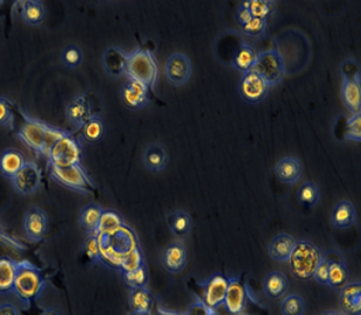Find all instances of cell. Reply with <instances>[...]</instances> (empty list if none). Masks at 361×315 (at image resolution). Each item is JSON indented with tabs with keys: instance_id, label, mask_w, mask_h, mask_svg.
Segmentation results:
<instances>
[{
	"instance_id": "obj_41",
	"label": "cell",
	"mask_w": 361,
	"mask_h": 315,
	"mask_svg": "<svg viewBox=\"0 0 361 315\" xmlns=\"http://www.w3.org/2000/svg\"><path fill=\"white\" fill-rule=\"evenodd\" d=\"M82 60H83V54L80 48L74 44L68 46L62 53V62L66 67L71 68V69H76L80 67Z\"/></svg>"
},
{
	"instance_id": "obj_15",
	"label": "cell",
	"mask_w": 361,
	"mask_h": 315,
	"mask_svg": "<svg viewBox=\"0 0 361 315\" xmlns=\"http://www.w3.org/2000/svg\"><path fill=\"white\" fill-rule=\"evenodd\" d=\"M189 252L182 242H174L164 251L162 265L169 273L178 275L187 268Z\"/></svg>"
},
{
	"instance_id": "obj_17",
	"label": "cell",
	"mask_w": 361,
	"mask_h": 315,
	"mask_svg": "<svg viewBox=\"0 0 361 315\" xmlns=\"http://www.w3.org/2000/svg\"><path fill=\"white\" fill-rule=\"evenodd\" d=\"M90 102L85 95H78L73 98L66 107V117L75 129L80 130L91 117Z\"/></svg>"
},
{
	"instance_id": "obj_13",
	"label": "cell",
	"mask_w": 361,
	"mask_h": 315,
	"mask_svg": "<svg viewBox=\"0 0 361 315\" xmlns=\"http://www.w3.org/2000/svg\"><path fill=\"white\" fill-rule=\"evenodd\" d=\"M228 287V278L217 273L211 275L203 286V302L209 309H218L224 305L225 295Z\"/></svg>"
},
{
	"instance_id": "obj_49",
	"label": "cell",
	"mask_w": 361,
	"mask_h": 315,
	"mask_svg": "<svg viewBox=\"0 0 361 315\" xmlns=\"http://www.w3.org/2000/svg\"><path fill=\"white\" fill-rule=\"evenodd\" d=\"M0 315H20V312L13 304L5 302L0 305Z\"/></svg>"
},
{
	"instance_id": "obj_25",
	"label": "cell",
	"mask_w": 361,
	"mask_h": 315,
	"mask_svg": "<svg viewBox=\"0 0 361 315\" xmlns=\"http://www.w3.org/2000/svg\"><path fill=\"white\" fill-rule=\"evenodd\" d=\"M332 225L337 229H348L357 221V211L352 202L339 201L335 206L331 216Z\"/></svg>"
},
{
	"instance_id": "obj_9",
	"label": "cell",
	"mask_w": 361,
	"mask_h": 315,
	"mask_svg": "<svg viewBox=\"0 0 361 315\" xmlns=\"http://www.w3.org/2000/svg\"><path fill=\"white\" fill-rule=\"evenodd\" d=\"M239 95L245 102L250 105H258L267 96L269 85L261 78L257 71H252L245 73L239 81Z\"/></svg>"
},
{
	"instance_id": "obj_50",
	"label": "cell",
	"mask_w": 361,
	"mask_h": 315,
	"mask_svg": "<svg viewBox=\"0 0 361 315\" xmlns=\"http://www.w3.org/2000/svg\"><path fill=\"white\" fill-rule=\"evenodd\" d=\"M40 315H63L62 311L59 307H48V309H44V312L41 313Z\"/></svg>"
},
{
	"instance_id": "obj_10",
	"label": "cell",
	"mask_w": 361,
	"mask_h": 315,
	"mask_svg": "<svg viewBox=\"0 0 361 315\" xmlns=\"http://www.w3.org/2000/svg\"><path fill=\"white\" fill-rule=\"evenodd\" d=\"M14 191L19 195H30L41 187L42 172L35 162L26 161L20 171L11 179Z\"/></svg>"
},
{
	"instance_id": "obj_26",
	"label": "cell",
	"mask_w": 361,
	"mask_h": 315,
	"mask_svg": "<svg viewBox=\"0 0 361 315\" xmlns=\"http://www.w3.org/2000/svg\"><path fill=\"white\" fill-rule=\"evenodd\" d=\"M142 161L148 171L154 172V173L164 171L168 164L167 152L161 144L157 143L149 144L145 148Z\"/></svg>"
},
{
	"instance_id": "obj_51",
	"label": "cell",
	"mask_w": 361,
	"mask_h": 315,
	"mask_svg": "<svg viewBox=\"0 0 361 315\" xmlns=\"http://www.w3.org/2000/svg\"><path fill=\"white\" fill-rule=\"evenodd\" d=\"M322 315H343L337 311H328V312L323 313Z\"/></svg>"
},
{
	"instance_id": "obj_53",
	"label": "cell",
	"mask_w": 361,
	"mask_h": 315,
	"mask_svg": "<svg viewBox=\"0 0 361 315\" xmlns=\"http://www.w3.org/2000/svg\"><path fill=\"white\" fill-rule=\"evenodd\" d=\"M132 315H151V314H137V313H132Z\"/></svg>"
},
{
	"instance_id": "obj_19",
	"label": "cell",
	"mask_w": 361,
	"mask_h": 315,
	"mask_svg": "<svg viewBox=\"0 0 361 315\" xmlns=\"http://www.w3.org/2000/svg\"><path fill=\"white\" fill-rule=\"evenodd\" d=\"M343 103L353 114H360L361 85L360 76L357 78H344L341 88Z\"/></svg>"
},
{
	"instance_id": "obj_46",
	"label": "cell",
	"mask_w": 361,
	"mask_h": 315,
	"mask_svg": "<svg viewBox=\"0 0 361 315\" xmlns=\"http://www.w3.org/2000/svg\"><path fill=\"white\" fill-rule=\"evenodd\" d=\"M312 278L316 282L319 283L321 285H328L329 282V258L323 257L321 263L318 264L317 268L314 270V277Z\"/></svg>"
},
{
	"instance_id": "obj_29",
	"label": "cell",
	"mask_w": 361,
	"mask_h": 315,
	"mask_svg": "<svg viewBox=\"0 0 361 315\" xmlns=\"http://www.w3.org/2000/svg\"><path fill=\"white\" fill-rule=\"evenodd\" d=\"M132 312L137 314H151L152 306H153V297L151 292L146 287L140 289H132L130 299H128Z\"/></svg>"
},
{
	"instance_id": "obj_33",
	"label": "cell",
	"mask_w": 361,
	"mask_h": 315,
	"mask_svg": "<svg viewBox=\"0 0 361 315\" xmlns=\"http://www.w3.org/2000/svg\"><path fill=\"white\" fill-rule=\"evenodd\" d=\"M257 57H258V53L255 51V48L248 44H241L239 49L234 54V68L245 74L255 68Z\"/></svg>"
},
{
	"instance_id": "obj_28",
	"label": "cell",
	"mask_w": 361,
	"mask_h": 315,
	"mask_svg": "<svg viewBox=\"0 0 361 315\" xmlns=\"http://www.w3.org/2000/svg\"><path fill=\"white\" fill-rule=\"evenodd\" d=\"M168 225L175 237H187L192 229V218L187 211L175 210L168 216Z\"/></svg>"
},
{
	"instance_id": "obj_7",
	"label": "cell",
	"mask_w": 361,
	"mask_h": 315,
	"mask_svg": "<svg viewBox=\"0 0 361 315\" xmlns=\"http://www.w3.org/2000/svg\"><path fill=\"white\" fill-rule=\"evenodd\" d=\"M49 168L51 180L61 184L62 187L78 191L80 194L94 193V184L91 182L82 164L74 165V166L66 168Z\"/></svg>"
},
{
	"instance_id": "obj_35",
	"label": "cell",
	"mask_w": 361,
	"mask_h": 315,
	"mask_svg": "<svg viewBox=\"0 0 361 315\" xmlns=\"http://www.w3.org/2000/svg\"><path fill=\"white\" fill-rule=\"evenodd\" d=\"M124 225V220H123L119 213L111 210V209L103 210L101 220H99V223H98L96 235H109V234L117 232Z\"/></svg>"
},
{
	"instance_id": "obj_30",
	"label": "cell",
	"mask_w": 361,
	"mask_h": 315,
	"mask_svg": "<svg viewBox=\"0 0 361 315\" xmlns=\"http://www.w3.org/2000/svg\"><path fill=\"white\" fill-rule=\"evenodd\" d=\"M17 262L10 257H0V295L13 292Z\"/></svg>"
},
{
	"instance_id": "obj_48",
	"label": "cell",
	"mask_w": 361,
	"mask_h": 315,
	"mask_svg": "<svg viewBox=\"0 0 361 315\" xmlns=\"http://www.w3.org/2000/svg\"><path fill=\"white\" fill-rule=\"evenodd\" d=\"M252 18L253 17H252L250 10H248L247 7L244 6V5L241 4L237 12V21L239 23V25L244 26V25L247 24L248 21L251 20Z\"/></svg>"
},
{
	"instance_id": "obj_27",
	"label": "cell",
	"mask_w": 361,
	"mask_h": 315,
	"mask_svg": "<svg viewBox=\"0 0 361 315\" xmlns=\"http://www.w3.org/2000/svg\"><path fill=\"white\" fill-rule=\"evenodd\" d=\"M20 6V17L25 24L37 26L44 23L46 18V7L42 1H21Z\"/></svg>"
},
{
	"instance_id": "obj_2",
	"label": "cell",
	"mask_w": 361,
	"mask_h": 315,
	"mask_svg": "<svg viewBox=\"0 0 361 315\" xmlns=\"http://www.w3.org/2000/svg\"><path fill=\"white\" fill-rule=\"evenodd\" d=\"M46 279L40 268L30 261L17 262V273L14 279L13 292L25 307L40 298L46 289Z\"/></svg>"
},
{
	"instance_id": "obj_32",
	"label": "cell",
	"mask_w": 361,
	"mask_h": 315,
	"mask_svg": "<svg viewBox=\"0 0 361 315\" xmlns=\"http://www.w3.org/2000/svg\"><path fill=\"white\" fill-rule=\"evenodd\" d=\"M348 268L341 259L329 258L328 285L336 291H341L348 284Z\"/></svg>"
},
{
	"instance_id": "obj_22",
	"label": "cell",
	"mask_w": 361,
	"mask_h": 315,
	"mask_svg": "<svg viewBox=\"0 0 361 315\" xmlns=\"http://www.w3.org/2000/svg\"><path fill=\"white\" fill-rule=\"evenodd\" d=\"M296 239L288 234H280L275 236L268 245V254L275 262H288L291 252L294 250Z\"/></svg>"
},
{
	"instance_id": "obj_11",
	"label": "cell",
	"mask_w": 361,
	"mask_h": 315,
	"mask_svg": "<svg viewBox=\"0 0 361 315\" xmlns=\"http://www.w3.org/2000/svg\"><path fill=\"white\" fill-rule=\"evenodd\" d=\"M191 71L190 59L183 53L171 54L164 67L166 78L175 87H182L187 83L190 80Z\"/></svg>"
},
{
	"instance_id": "obj_3",
	"label": "cell",
	"mask_w": 361,
	"mask_h": 315,
	"mask_svg": "<svg viewBox=\"0 0 361 315\" xmlns=\"http://www.w3.org/2000/svg\"><path fill=\"white\" fill-rule=\"evenodd\" d=\"M96 236L101 248L102 261L116 268H121L125 256L128 255L133 249L137 248L135 236L132 230L126 228V225L109 235Z\"/></svg>"
},
{
	"instance_id": "obj_24",
	"label": "cell",
	"mask_w": 361,
	"mask_h": 315,
	"mask_svg": "<svg viewBox=\"0 0 361 315\" xmlns=\"http://www.w3.org/2000/svg\"><path fill=\"white\" fill-rule=\"evenodd\" d=\"M289 289V280L283 272L273 271L268 273L264 278V292L269 299L283 298Z\"/></svg>"
},
{
	"instance_id": "obj_38",
	"label": "cell",
	"mask_w": 361,
	"mask_h": 315,
	"mask_svg": "<svg viewBox=\"0 0 361 315\" xmlns=\"http://www.w3.org/2000/svg\"><path fill=\"white\" fill-rule=\"evenodd\" d=\"M243 5L247 7L252 17L260 18L264 20H267V18L274 10V1H267V0H251V1H244Z\"/></svg>"
},
{
	"instance_id": "obj_45",
	"label": "cell",
	"mask_w": 361,
	"mask_h": 315,
	"mask_svg": "<svg viewBox=\"0 0 361 315\" xmlns=\"http://www.w3.org/2000/svg\"><path fill=\"white\" fill-rule=\"evenodd\" d=\"M266 26H267V20L260 18H252L247 24L241 26V30L250 35H261L266 30Z\"/></svg>"
},
{
	"instance_id": "obj_42",
	"label": "cell",
	"mask_w": 361,
	"mask_h": 315,
	"mask_svg": "<svg viewBox=\"0 0 361 315\" xmlns=\"http://www.w3.org/2000/svg\"><path fill=\"white\" fill-rule=\"evenodd\" d=\"M83 251L91 263L96 264V263L102 262L101 248H99L97 236L89 235L87 241L84 242Z\"/></svg>"
},
{
	"instance_id": "obj_8",
	"label": "cell",
	"mask_w": 361,
	"mask_h": 315,
	"mask_svg": "<svg viewBox=\"0 0 361 315\" xmlns=\"http://www.w3.org/2000/svg\"><path fill=\"white\" fill-rule=\"evenodd\" d=\"M253 71L261 75L269 88L274 87L284 78V62L281 54L275 49L258 54Z\"/></svg>"
},
{
	"instance_id": "obj_14",
	"label": "cell",
	"mask_w": 361,
	"mask_h": 315,
	"mask_svg": "<svg viewBox=\"0 0 361 315\" xmlns=\"http://www.w3.org/2000/svg\"><path fill=\"white\" fill-rule=\"evenodd\" d=\"M121 101L130 110H141L149 105V88L137 81L128 80L121 91Z\"/></svg>"
},
{
	"instance_id": "obj_47",
	"label": "cell",
	"mask_w": 361,
	"mask_h": 315,
	"mask_svg": "<svg viewBox=\"0 0 361 315\" xmlns=\"http://www.w3.org/2000/svg\"><path fill=\"white\" fill-rule=\"evenodd\" d=\"M185 315H214V309H209L204 302L198 300L189 307Z\"/></svg>"
},
{
	"instance_id": "obj_31",
	"label": "cell",
	"mask_w": 361,
	"mask_h": 315,
	"mask_svg": "<svg viewBox=\"0 0 361 315\" xmlns=\"http://www.w3.org/2000/svg\"><path fill=\"white\" fill-rule=\"evenodd\" d=\"M102 213L103 209L97 203H90L80 210V225L89 235H96Z\"/></svg>"
},
{
	"instance_id": "obj_18",
	"label": "cell",
	"mask_w": 361,
	"mask_h": 315,
	"mask_svg": "<svg viewBox=\"0 0 361 315\" xmlns=\"http://www.w3.org/2000/svg\"><path fill=\"white\" fill-rule=\"evenodd\" d=\"M274 173L278 180L283 184H294L301 179L303 165L298 158L284 157L278 161Z\"/></svg>"
},
{
	"instance_id": "obj_39",
	"label": "cell",
	"mask_w": 361,
	"mask_h": 315,
	"mask_svg": "<svg viewBox=\"0 0 361 315\" xmlns=\"http://www.w3.org/2000/svg\"><path fill=\"white\" fill-rule=\"evenodd\" d=\"M123 277L130 289L146 287L148 283V271L146 265L144 264L132 272H123Z\"/></svg>"
},
{
	"instance_id": "obj_34",
	"label": "cell",
	"mask_w": 361,
	"mask_h": 315,
	"mask_svg": "<svg viewBox=\"0 0 361 315\" xmlns=\"http://www.w3.org/2000/svg\"><path fill=\"white\" fill-rule=\"evenodd\" d=\"M80 130H82V137L84 138V141L87 143H97L105 136L106 125L103 118L97 114H92Z\"/></svg>"
},
{
	"instance_id": "obj_6",
	"label": "cell",
	"mask_w": 361,
	"mask_h": 315,
	"mask_svg": "<svg viewBox=\"0 0 361 315\" xmlns=\"http://www.w3.org/2000/svg\"><path fill=\"white\" fill-rule=\"evenodd\" d=\"M82 145L74 134L68 131L53 145L47 155L48 167L66 168L80 164Z\"/></svg>"
},
{
	"instance_id": "obj_43",
	"label": "cell",
	"mask_w": 361,
	"mask_h": 315,
	"mask_svg": "<svg viewBox=\"0 0 361 315\" xmlns=\"http://www.w3.org/2000/svg\"><path fill=\"white\" fill-rule=\"evenodd\" d=\"M14 116L12 103L7 98L0 97V128L13 129Z\"/></svg>"
},
{
	"instance_id": "obj_40",
	"label": "cell",
	"mask_w": 361,
	"mask_h": 315,
	"mask_svg": "<svg viewBox=\"0 0 361 315\" xmlns=\"http://www.w3.org/2000/svg\"><path fill=\"white\" fill-rule=\"evenodd\" d=\"M144 264V256H142L141 249L137 246V248L133 249L128 255L125 256V258L123 259L121 264V272H132Z\"/></svg>"
},
{
	"instance_id": "obj_23",
	"label": "cell",
	"mask_w": 361,
	"mask_h": 315,
	"mask_svg": "<svg viewBox=\"0 0 361 315\" xmlns=\"http://www.w3.org/2000/svg\"><path fill=\"white\" fill-rule=\"evenodd\" d=\"M26 164L25 155L17 148H6L0 153V174L12 179Z\"/></svg>"
},
{
	"instance_id": "obj_5",
	"label": "cell",
	"mask_w": 361,
	"mask_h": 315,
	"mask_svg": "<svg viewBox=\"0 0 361 315\" xmlns=\"http://www.w3.org/2000/svg\"><path fill=\"white\" fill-rule=\"evenodd\" d=\"M125 75L128 80L137 81L153 89L157 78V64L153 53L137 48L128 54Z\"/></svg>"
},
{
	"instance_id": "obj_44",
	"label": "cell",
	"mask_w": 361,
	"mask_h": 315,
	"mask_svg": "<svg viewBox=\"0 0 361 315\" xmlns=\"http://www.w3.org/2000/svg\"><path fill=\"white\" fill-rule=\"evenodd\" d=\"M348 130L345 133V139L348 141H361V114H353L348 121Z\"/></svg>"
},
{
	"instance_id": "obj_36",
	"label": "cell",
	"mask_w": 361,
	"mask_h": 315,
	"mask_svg": "<svg viewBox=\"0 0 361 315\" xmlns=\"http://www.w3.org/2000/svg\"><path fill=\"white\" fill-rule=\"evenodd\" d=\"M321 198V189L314 182H305L298 188V200L300 205L305 208H312Z\"/></svg>"
},
{
	"instance_id": "obj_12",
	"label": "cell",
	"mask_w": 361,
	"mask_h": 315,
	"mask_svg": "<svg viewBox=\"0 0 361 315\" xmlns=\"http://www.w3.org/2000/svg\"><path fill=\"white\" fill-rule=\"evenodd\" d=\"M49 220L46 213L39 207H32L24 216V232L33 243H39L47 235Z\"/></svg>"
},
{
	"instance_id": "obj_52",
	"label": "cell",
	"mask_w": 361,
	"mask_h": 315,
	"mask_svg": "<svg viewBox=\"0 0 361 315\" xmlns=\"http://www.w3.org/2000/svg\"><path fill=\"white\" fill-rule=\"evenodd\" d=\"M0 238H4V239H6L5 235H4L3 232H1V229H0Z\"/></svg>"
},
{
	"instance_id": "obj_16",
	"label": "cell",
	"mask_w": 361,
	"mask_h": 315,
	"mask_svg": "<svg viewBox=\"0 0 361 315\" xmlns=\"http://www.w3.org/2000/svg\"><path fill=\"white\" fill-rule=\"evenodd\" d=\"M247 304V292L238 278H228V287L225 295L224 306L231 315L243 313Z\"/></svg>"
},
{
	"instance_id": "obj_1",
	"label": "cell",
	"mask_w": 361,
	"mask_h": 315,
	"mask_svg": "<svg viewBox=\"0 0 361 315\" xmlns=\"http://www.w3.org/2000/svg\"><path fill=\"white\" fill-rule=\"evenodd\" d=\"M21 114L24 117V123L17 132V137L27 148H30L37 155L47 157L53 145L68 132L63 129L54 128L51 125L37 118L30 117L24 112H21Z\"/></svg>"
},
{
	"instance_id": "obj_37",
	"label": "cell",
	"mask_w": 361,
	"mask_h": 315,
	"mask_svg": "<svg viewBox=\"0 0 361 315\" xmlns=\"http://www.w3.org/2000/svg\"><path fill=\"white\" fill-rule=\"evenodd\" d=\"M305 311L307 307L305 299L302 298L301 295H289L282 302V315H305Z\"/></svg>"
},
{
	"instance_id": "obj_21",
	"label": "cell",
	"mask_w": 361,
	"mask_h": 315,
	"mask_svg": "<svg viewBox=\"0 0 361 315\" xmlns=\"http://www.w3.org/2000/svg\"><path fill=\"white\" fill-rule=\"evenodd\" d=\"M128 54L118 47H111L103 55V67L111 78H118L125 74Z\"/></svg>"
},
{
	"instance_id": "obj_20",
	"label": "cell",
	"mask_w": 361,
	"mask_h": 315,
	"mask_svg": "<svg viewBox=\"0 0 361 315\" xmlns=\"http://www.w3.org/2000/svg\"><path fill=\"white\" fill-rule=\"evenodd\" d=\"M341 309L346 315H361V284L351 283L341 290Z\"/></svg>"
},
{
	"instance_id": "obj_4",
	"label": "cell",
	"mask_w": 361,
	"mask_h": 315,
	"mask_svg": "<svg viewBox=\"0 0 361 315\" xmlns=\"http://www.w3.org/2000/svg\"><path fill=\"white\" fill-rule=\"evenodd\" d=\"M323 257L319 249L310 242L296 241L294 250L288 259L291 275L300 280H309L314 277V270Z\"/></svg>"
}]
</instances>
